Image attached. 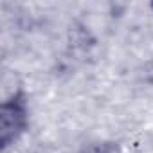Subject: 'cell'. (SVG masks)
<instances>
[{"mask_svg": "<svg viewBox=\"0 0 153 153\" xmlns=\"http://www.w3.org/2000/svg\"><path fill=\"white\" fill-rule=\"evenodd\" d=\"M83 153H101V151H83Z\"/></svg>", "mask_w": 153, "mask_h": 153, "instance_id": "7a4b0ae2", "label": "cell"}, {"mask_svg": "<svg viewBox=\"0 0 153 153\" xmlns=\"http://www.w3.org/2000/svg\"><path fill=\"white\" fill-rule=\"evenodd\" d=\"M25 123H27V112H25L24 99L20 96H13L9 101H4L2 105V142L4 146H9L24 133Z\"/></svg>", "mask_w": 153, "mask_h": 153, "instance_id": "6da1fadb", "label": "cell"}]
</instances>
